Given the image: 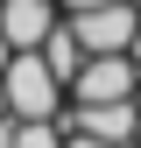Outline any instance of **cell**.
I'll return each instance as SVG.
<instances>
[{"label": "cell", "instance_id": "cell-1", "mask_svg": "<svg viewBox=\"0 0 141 148\" xmlns=\"http://www.w3.org/2000/svg\"><path fill=\"white\" fill-rule=\"evenodd\" d=\"M0 92H7V113L14 120H57L64 113V85L49 78V64H42V49H21V57L7 64V78H0Z\"/></svg>", "mask_w": 141, "mask_h": 148}, {"label": "cell", "instance_id": "cell-2", "mask_svg": "<svg viewBox=\"0 0 141 148\" xmlns=\"http://www.w3.org/2000/svg\"><path fill=\"white\" fill-rule=\"evenodd\" d=\"M70 28H78L85 57H127L134 35H141V7L134 0H120V7H92V14H64Z\"/></svg>", "mask_w": 141, "mask_h": 148}, {"label": "cell", "instance_id": "cell-3", "mask_svg": "<svg viewBox=\"0 0 141 148\" xmlns=\"http://www.w3.org/2000/svg\"><path fill=\"white\" fill-rule=\"evenodd\" d=\"M141 99V71L134 57H92L70 85V106H134Z\"/></svg>", "mask_w": 141, "mask_h": 148}, {"label": "cell", "instance_id": "cell-4", "mask_svg": "<svg viewBox=\"0 0 141 148\" xmlns=\"http://www.w3.org/2000/svg\"><path fill=\"white\" fill-rule=\"evenodd\" d=\"M57 0H7L0 7V35H7V49L21 57V49H42L49 35H57Z\"/></svg>", "mask_w": 141, "mask_h": 148}, {"label": "cell", "instance_id": "cell-5", "mask_svg": "<svg viewBox=\"0 0 141 148\" xmlns=\"http://www.w3.org/2000/svg\"><path fill=\"white\" fill-rule=\"evenodd\" d=\"M42 64H49V78H57L64 92L78 85V71H85V64H92V57H85V42H78V28H70V21H57V35L42 42Z\"/></svg>", "mask_w": 141, "mask_h": 148}, {"label": "cell", "instance_id": "cell-6", "mask_svg": "<svg viewBox=\"0 0 141 148\" xmlns=\"http://www.w3.org/2000/svg\"><path fill=\"white\" fill-rule=\"evenodd\" d=\"M14 148H64V127L57 120H28V127L14 120Z\"/></svg>", "mask_w": 141, "mask_h": 148}, {"label": "cell", "instance_id": "cell-7", "mask_svg": "<svg viewBox=\"0 0 141 148\" xmlns=\"http://www.w3.org/2000/svg\"><path fill=\"white\" fill-rule=\"evenodd\" d=\"M64 14H92V7H120V0H57Z\"/></svg>", "mask_w": 141, "mask_h": 148}, {"label": "cell", "instance_id": "cell-8", "mask_svg": "<svg viewBox=\"0 0 141 148\" xmlns=\"http://www.w3.org/2000/svg\"><path fill=\"white\" fill-rule=\"evenodd\" d=\"M64 148H106V141H92V134H70V141H64Z\"/></svg>", "mask_w": 141, "mask_h": 148}, {"label": "cell", "instance_id": "cell-9", "mask_svg": "<svg viewBox=\"0 0 141 148\" xmlns=\"http://www.w3.org/2000/svg\"><path fill=\"white\" fill-rule=\"evenodd\" d=\"M7 64H14V49H7V35H0V78H7Z\"/></svg>", "mask_w": 141, "mask_h": 148}, {"label": "cell", "instance_id": "cell-10", "mask_svg": "<svg viewBox=\"0 0 141 148\" xmlns=\"http://www.w3.org/2000/svg\"><path fill=\"white\" fill-rule=\"evenodd\" d=\"M0 148H14V120H0Z\"/></svg>", "mask_w": 141, "mask_h": 148}, {"label": "cell", "instance_id": "cell-11", "mask_svg": "<svg viewBox=\"0 0 141 148\" xmlns=\"http://www.w3.org/2000/svg\"><path fill=\"white\" fill-rule=\"evenodd\" d=\"M0 120H14V113H7V92H0Z\"/></svg>", "mask_w": 141, "mask_h": 148}, {"label": "cell", "instance_id": "cell-12", "mask_svg": "<svg viewBox=\"0 0 141 148\" xmlns=\"http://www.w3.org/2000/svg\"><path fill=\"white\" fill-rule=\"evenodd\" d=\"M0 7H7V0H0Z\"/></svg>", "mask_w": 141, "mask_h": 148}]
</instances>
